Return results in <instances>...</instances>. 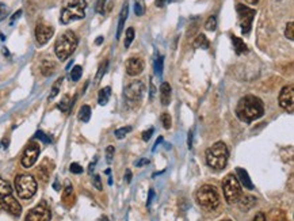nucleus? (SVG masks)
I'll use <instances>...</instances> for the list:
<instances>
[{"label": "nucleus", "instance_id": "obj_1", "mask_svg": "<svg viewBox=\"0 0 294 221\" xmlns=\"http://www.w3.org/2000/svg\"><path fill=\"white\" fill-rule=\"evenodd\" d=\"M237 117L244 122H251L255 119L260 118L264 114L263 102L254 95H247L238 101L237 108H236Z\"/></svg>", "mask_w": 294, "mask_h": 221}, {"label": "nucleus", "instance_id": "obj_2", "mask_svg": "<svg viewBox=\"0 0 294 221\" xmlns=\"http://www.w3.org/2000/svg\"><path fill=\"white\" fill-rule=\"evenodd\" d=\"M86 0H64L61 5V23L68 25L73 21L83 19L86 16Z\"/></svg>", "mask_w": 294, "mask_h": 221}, {"label": "nucleus", "instance_id": "obj_3", "mask_svg": "<svg viewBox=\"0 0 294 221\" xmlns=\"http://www.w3.org/2000/svg\"><path fill=\"white\" fill-rule=\"evenodd\" d=\"M228 148L223 141H218L210 148L206 149V163L210 168L216 171L224 170L228 163Z\"/></svg>", "mask_w": 294, "mask_h": 221}, {"label": "nucleus", "instance_id": "obj_4", "mask_svg": "<svg viewBox=\"0 0 294 221\" xmlns=\"http://www.w3.org/2000/svg\"><path fill=\"white\" fill-rule=\"evenodd\" d=\"M77 47V37L73 31L68 30L62 33L59 38H57L56 45H55V52L56 56L60 58L61 61L66 60L75 52Z\"/></svg>", "mask_w": 294, "mask_h": 221}, {"label": "nucleus", "instance_id": "obj_5", "mask_svg": "<svg viewBox=\"0 0 294 221\" xmlns=\"http://www.w3.org/2000/svg\"><path fill=\"white\" fill-rule=\"evenodd\" d=\"M195 198H197L198 205L206 211H213L220 205V196L216 187L212 185H203L202 187H199Z\"/></svg>", "mask_w": 294, "mask_h": 221}, {"label": "nucleus", "instance_id": "obj_6", "mask_svg": "<svg viewBox=\"0 0 294 221\" xmlns=\"http://www.w3.org/2000/svg\"><path fill=\"white\" fill-rule=\"evenodd\" d=\"M16 194L22 200H30L37 193V180L33 175L20 174L15 178Z\"/></svg>", "mask_w": 294, "mask_h": 221}, {"label": "nucleus", "instance_id": "obj_7", "mask_svg": "<svg viewBox=\"0 0 294 221\" xmlns=\"http://www.w3.org/2000/svg\"><path fill=\"white\" fill-rule=\"evenodd\" d=\"M223 191L224 198L229 205L237 204V201L241 197V185L238 183L236 175L228 174L225 176V179L223 182Z\"/></svg>", "mask_w": 294, "mask_h": 221}, {"label": "nucleus", "instance_id": "obj_8", "mask_svg": "<svg viewBox=\"0 0 294 221\" xmlns=\"http://www.w3.org/2000/svg\"><path fill=\"white\" fill-rule=\"evenodd\" d=\"M145 93V86L142 82H133L130 83L125 91H123V97L125 101L130 106V108H136V103L141 102L142 97Z\"/></svg>", "mask_w": 294, "mask_h": 221}, {"label": "nucleus", "instance_id": "obj_9", "mask_svg": "<svg viewBox=\"0 0 294 221\" xmlns=\"http://www.w3.org/2000/svg\"><path fill=\"white\" fill-rule=\"evenodd\" d=\"M236 10H237L238 25L241 27V33L248 34L249 30H251V26H252V21L255 18V10L244 4H237Z\"/></svg>", "mask_w": 294, "mask_h": 221}, {"label": "nucleus", "instance_id": "obj_10", "mask_svg": "<svg viewBox=\"0 0 294 221\" xmlns=\"http://www.w3.org/2000/svg\"><path fill=\"white\" fill-rule=\"evenodd\" d=\"M279 106L289 111V113H293L294 111V87L292 84L286 86L281 90L279 93V98H278Z\"/></svg>", "mask_w": 294, "mask_h": 221}, {"label": "nucleus", "instance_id": "obj_11", "mask_svg": "<svg viewBox=\"0 0 294 221\" xmlns=\"http://www.w3.org/2000/svg\"><path fill=\"white\" fill-rule=\"evenodd\" d=\"M52 213L49 211V208L45 202H41L36 208H33L27 216H26V221H51Z\"/></svg>", "mask_w": 294, "mask_h": 221}, {"label": "nucleus", "instance_id": "obj_12", "mask_svg": "<svg viewBox=\"0 0 294 221\" xmlns=\"http://www.w3.org/2000/svg\"><path fill=\"white\" fill-rule=\"evenodd\" d=\"M38 155H40V147L36 143H31L26 147L25 152L22 155V160L20 163L25 168H30L33 166L36 165L37 159H38Z\"/></svg>", "mask_w": 294, "mask_h": 221}, {"label": "nucleus", "instance_id": "obj_13", "mask_svg": "<svg viewBox=\"0 0 294 221\" xmlns=\"http://www.w3.org/2000/svg\"><path fill=\"white\" fill-rule=\"evenodd\" d=\"M0 201H1V208H3L7 213H10L11 216H14V217L20 216V213H22V208H20V204L16 201V198L12 197V194L0 198Z\"/></svg>", "mask_w": 294, "mask_h": 221}, {"label": "nucleus", "instance_id": "obj_14", "mask_svg": "<svg viewBox=\"0 0 294 221\" xmlns=\"http://www.w3.org/2000/svg\"><path fill=\"white\" fill-rule=\"evenodd\" d=\"M55 34V30L52 26L44 25V23H40L37 25L36 27V40L38 42V45H45L46 42H49L52 37Z\"/></svg>", "mask_w": 294, "mask_h": 221}, {"label": "nucleus", "instance_id": "obj_15", "mask_svg": "<svg viewBox=\"0 0 294 221\" xmlns=\"http://www.w3.org/2000/svg\"><path fill=\"white\" fill-rule=\"evenodd\" d=\"M125 68H126L127 75L137 76V75H140L144 71L145 64H144V60L140 58V57H130L126 61V64H125Z\"/></svg>", "mask_w": 294, "mask_h": 221}, {"label": "nucleus", "instance_id": "obj_16", "mask_svg": "<svg viewBox=\"0 0 294 221\" xmlns=\"http://www.w3.org/2000/svg\"><path fill=\"white\" fill-rule=\"evenodd\" d=\"M236 174H237V180L240 185H243L245 189H248V190H252L254 189V185H252V180L249 179L248 176V172L245 170H243V168H236Z\"/></svg>", "mask_w": 294, "mask_h": 221}, {"label": "nucleus", "instance_id": "obj_17", "mask_svg": "<svg viewBox=\"0 0 294 221\" xmlns=\"http://www.w3.org/2000/svg\"><path fill=\"white\" fill-rule=\"evenodd\" d=\"M160 101L163 106H167L171 102V86L168 83H163L160 86Z\"/></svg>", "mask_w": 294, "mask_h": 221}, {"label": "nucleus", "instance_id": "obj_18", "mask_svg": "<svg viewBox=\"0 0 294 221\" xmlns=\"http://www.w3.org/2000/svg\"><path fill=\"white\" fill-rule=\"evenodd\" d=\"M237 204L240 205V209L241 211L248 212L252 206L256 204V198L254 196H241L240 197V200L237 201Z\"/></svg>", "mask_w": 294, "mask_h": 221}, {"label": "nucleus", "instance_id": "obj_19", "mask_svg": "<svg viewBox=\"0 0 294 221\" xmlns=\"http://www.w3.org/2000/svg\"><path fill=\"white\" fill-rule=\"evenodd\" d=\"M113 7V0H97V5H95V10L97 12H99L101 15H105L109 11L112 10Z\"/></svg>", "mask_w": 294, "mask_h": 221}, {"label": "nucleus", "instance_id": "obj_20", "mask_svg": "<svg viewBox=\"0 0 294 221\" xmlns=\"http://www.w3.org/2000/svg\"><path fill=\"white\" fill-rule=\"evenodd\" d=\"M56 62L51 61V60H45L41 64V72L44 76H51L56 71Z\"/></svg>", "mask_w": 294, "mask_h": 221}, {"label": "nucleus", "instance_id": "obj_21", "mask_svg": "<svg viewBox=\"0 0 294 221\" xmlns=\"http://www.w3.org/2000/svg\"><path fill=\"white\" fill-rule=\"evenodd\" d=\"M127 11H129V5L125 4L122 7L121 14H119V21H118V29H117V40L121 37V33L123 30V25H125V22H126L127 18Z\"/></svg>", "mask_w": 294, "mask_h": 221}, {"label": "nucleus", "instance_id": "obj_22", "mask_svg": "<svg viewBox=\"0 0 294 221\" xmlns=\"http://www.w3.org/2000/svg\"><path fill=\"white\" fill-rule=\"evenodd\" d=\"M110 95H112V88L110 87L102 88L101 91H99V95H98V103H99L101 106L107 105L109 99H110Z\"/></svg>", "mask_w": 294, "mask_h": 221}, {"label": "nucleus", "instance_id": "obj_23", "mask_svg": "<svg viewBox=\"0 0 294 221\" xmlns=\"http://www.w3.org/2000/svg\"><path fill=\"white\" fill-rule=\"evenodd\" d=\"M232 42H234V47H235V52H236V55H243V53H247L248 52V48L247 45L244 44V41H241L240 38L237 37L232 36Z\"/></svg>", "mask_w": 294, "mask_h": 221}, {"label": "nucleus", "instance_id": "obj_24", "mask_svg": "<svg viewBox=\"0 0 294 221\" xmlns=\"http://www.w3.org/2000/svg\"><path fill=\"white\" fill-rule=\"evenodd\" d=\"M10 194H12V187H11L10 182H7L0 176V198L10 196Z\"/></svg>", "mask_w": 294, "mask_h": 221}, {"label": "nucleus", "instance_id": "obj_25", "mask_svg": "<svg viewBox=\"0 0 294 221\" xmlns=\"http://www.w3.org/2000/svg\"><path fill=\"white\" fill-rule=\"evenodd\" d=\"M77 118L80 119L81 122H88L90 118H91V109H90V106H87V105L81 106Z\"/></svg>", "mask_w": 294, "mask_h": 221}, {"label": "nucleus", "instance_id": "obj_26", "mask_svg": "<svg viewBox=\"0 0 294 221\" xmlns=\"http://www.w3.org/2000/svg\"><path fill=\"white\" fill-rule=\"evenodd\" d=\"M194 47L201 48V49H209V47H210V42H209V40L206 38V36L199 34V36L195 38V41H194Z\"/></svg>", "mask_w": 294, "mask_h": 221}, {"label": "nucleus", "instance_id": "obj_27", "mask_svg": "<svg viewBox=\"0 0 294 221\" xmlns=\"http://www.w3.org/2000/svg\"><path fill=\"white\" fill-rule=\"evenodd\" d=\"M133 40H134V29H133V27H129L126 30V33H125V41H123V47H125V49H127V48L130 47Z\"/></svg>", "mask_w": 294, "mask_h": 221}, {"label": "nucleus", "instance_id": "obj_28", "mask_svg": "<svg viewBox=\"0 0 294 221\" xmlns=\"http://www.w3.org/2000/svg\"><path fill=\"white\" fill-rule=\"evenodd\" d=\"M57 108L60 109L61 111H64V113H69V110L72 108V103L69 102V97H64L62 101L59 103V106Z\"/></svg>", "mask_w": 294, "mask_h": 221}, {"label": "nucleus", "instance_id": "obj_29", "mask_svg": "<svg viewBox=\"0 0 294 221\" xmlns=\"http://www.w3.org/2000/svg\"><path fill=\"white\" fill-rule=\"evenodd\" d=\"M134 12L137 16H142L145 12V4L144 0H134Z\"/></svg>", "mask_w": 294, "mask_h": 221}, {"label": "nucleus", "instance_id": "obj_30", "mask_svg": "<svg viewBox=\"0 0 294 221\" xmlns=\"http://www.w3.org/2000/svg\"><path fill=\"white\" fill-rule=\"evenodd\" d=\"M61 84H62V77H60V79H59V80H57V82L55 83V84H53V87H52L51 94H49V101H52V99L56 98L57 94L60 93Z\"/></svg>", "mask_w": 294, "mask_h": 221}, {"label": "nucleus", "instance_id": "obj_31", "mask_svg": "<svg viewBox=\"0 0 294 221\" xmlns=\"http://www.w3.org/2000/svg\"><path fill=\"white\" fill-rule=\"evenodd\" d=\"M216 27H217V19H216V16H209L208 21L205 23V29L208 31H214L216 30Z\"/></svg>", "mask_w": 294, "mask_h": 221}, {"label": "nucleus", "instance_id": "obj_32", "mask_svg": "<svg viewBox=\"0 0 294 221\" xmlns=\"http://www.w3.org/2000/svg\"><path fill=\"white\" fill-rule=\"evenodd\" d=\"M81 73H83V68H81L80 65L73 67V69L71 71V79L73 80V82H77V80L81 77Z\"/></svg>", "mask_w": 294, "mask_h": 221}, {"label": "nucleus", "instance_id": "obj_33", "mask_svg": "<svg viewBox=\"0 0 294 221\" xmlns=\"http://www.w3.org/2000/svg\"><path fill=\"white\" fill-rule=\"evenodd\" d=\"M285 36L289 38L290 41L294 40V23L293 22H289L288 26H286V30H285Z\"/></svg>", "mask_w": 294, "mask_h": 221}, {"label": "nucleus", "instance_id": "obj_34", "mask_svg": "<svg viewBox=\"0 0 294 221\" xmlns=\"http://www.w3.org/2000/svg\"><path fill=\"white\" fill-rule=\"evenodd\" d=\"M34 137L38 140H41V141H42V143H45V144H51L52 143L51 137H49V136H46V134L44 133V132H41V130H38V132H37Z\"/></svg>", "mask_w": 294, "mask_h": 221}, {"label": "nucleus", "instance_id": "obj_35", "mask_svg": "<svg viewBox=\"0 0 294 221\" xmlns=\"http://www.w3.org/2000/svg\"><path fill=\"white\" fill-rule=\"evenodd\" d=\"M163 61H164V58L163 57H159L155 62V72H156L157 76H162L163 73Z\"/></svg>", "mask_w": 294, "mask_h": 221}, {"label": "nucleus", "instance_id": "obj_36", "mask_svg": "<svg viewBox=\"0 0 294 221\" xmlns=\"http://www.w3.org/2000/svg\"><path fill=\"white\" fill-rule=\"evenodd\" d=\"M130 130H132V128H130V126L117 129V130H116V137H117V139H119V140L123 139V137H125V136H126V134L129 133Z\"/></svg>", "mask_w": 294, "mask_h": 221}, {"label": "nucleus", "instance_id": "obj_37", "mask_svg": "<svg viewBox=\"0 0 294 221\" xmlns=\"http://www.w3.org/2000/svg\"><path fill=\"white\" fill-rule=\"evenodd\" d=\"M162 122H163V126H164L166 129L171 128V125H173V123H171V115L167 113L162 114Z\"/></svg>", "mask_w": 294, "mask_h": 221}, {"label": "nucleus", "instance_id": "obj_38", "mask_svg": "<svg viewBox=\"0 0 294 221\" xmlns=\"http://www.w3.org/2000/svg\"><path fill=\"white\" fill-rule=\"evenodd\" d=\"M92 183H94V186L97 187L98 190H102V189H103V186H102V182H101V176H99V175H94V178H92Z\"/></svg>", "mask_w": 294, "mask_h": 221}, {"label": "nucleus", "instance_id": "obj_39", "mask_svg": "<svg viewBox=\"0 0 294 221\" xmlns=\"http://www.w3.org/2000/svg\"><path fill=\"white\" fill-rule=\"evenodd\" d=\"M69 170L73 174H81L83 172V168H81V166H79L77 163H72L71 167H69Z\"/></svg>", "mask_w": 294, "mask_h": 221}, {"label": "nucleus", "instance_id": "obj_40", "mask_svg": "<svg viewBox=\"0 0 294 221\" xmlns=\"http://www.w3.org/2000/svg\"><path fill=\"white\" fill-rule=\"evenodd\" d=\"M274 221H289L288 220V217L285 215L284 212H277V215L274 217Z\"/></svg>", "mask_w": 294, "mask_h": 221}, {"label": "nucleus", "instance_id": "obj_41", "mask_svg": "<svg viewBox=\"0 0 294 221\" xmlns=\"http://www.w3.org/2000/svg\"><path fill=\"white\" fill-rule=\"evenodd\" d=\"M5 16H7V7L0 3V21H3Z\"/></svg>", "mask_w": 294, "mask_h": 221}, {"label": "nucleus", "instance_id": "obj_42", "mask_svg": "<svg viewBox=\"0 0 294 221\" xmlns=\"http://www.w3.org/2000/svg\"><path fill=\"white\" fill-rule=\"evenodd\" d=\"M107 64H109V62L105 61V62H103V64H102V65H101V69H99V72H98V75H97V79H98V80H101V76H102V75H103V73L106 72Z\"/></svg>", "mask_w": 294, "mask_h": 221}, {"label": "nucleus", "instance_id": "obj_43", "mask_svg": "<svg viewBox=\"0 0 294 221\" xmlns=\"http://www.w3.org/2000/svg\"><path fill=\"white\" fill-rule=\"evenodd\" d=\"M106 155H107V156H106L107 162L110 163V162H112V159H113V155H114V148H113V147H107Z\"/></svg>", "mask_w": 294, "mask_h": 221}, {"label": "nucleus", "instance_id": "obj_44", "mask_svg": "<svg viewBox=\"0 0 294 221\" xmlns=\"http://www.w3.org/2000/svg\"><path fill=\"white\" fill-rule=\"evenodd\" d=\"M152 133H153V128L148 129L147 132H144V134H142V140H144V141H148V140L151 139Z\"/></svg>", "mask_w": 294, "mask_h": 221}, {"label": "nucleus", "instance_id": "obj_45", "mask_svg": "<svg viewBox=\"0 0 294 221\" xmlns=\"http://www.w3.org/2000/svg\"><path fill=\"white\" fill-rule=\"evenodd\" d=\"M20 14H22V10H18L15 12V14L12 15V18H11V21H10V25L11 26H12V25H14V23H15V21H18V19H19Z\"/></svg>", "mask_w": 294, "mask_h": 221}, {"label": "nucleus", "instance_id": "obj_46", "mask_svg": "<svg viewBox=\"0 0 294 221\" xmlns=\"http://www.w3.org/2000/svg\"><path fill=\"white\" fill-rule=\"evenodd\" d=\"M252 221H266V216H264L263 213H258V215L254 217V220Z\"/></svg>", "mask_w": 294, "mask_h": 221}, {"label": "nucleus", "instance_id": "obj_47", "mask_svg": "<svg viewBox=\"0 0 294 221\" xmlns=\"http://www.w3.org/2000/svg\"><path fill=\"white\" fill-rule=\"evenodd\" d=\"M166 3H167L166 0H156V7H160V8H162V7L166 5Z\"/></svg>", "mask_w": 294, "mask_h": 221}, {"label": "nucleus", "instance_id": "obj_48", "mask_svg": "<svg viewBox=\"0 0 294 221\" xmlns=\"http://www.w3.org/2000/svg\"><path fill=\"white\" fill-rule=\"evenodd\" d=\"M148 163H149V160H148V159H142V160H140V162H138V163H137V167H142V166L148 165Z\"/></svg>", "mask_w": 294, "mask_h": 221}, {"label": "nucleus", "instance_id": "obj_49", "mask_svg": "<svg viewBox=\"0 0 294 221\" xmlns=\"http://www.w3.org/2000/svg\"><path fill=\"white\" fill-rule=\"evenodd\" d=\"M130 179H132V172L127 170L126 171V180H127V182H130Z\"/></svg>", "mask_w": 294, "mask_h": 221}, {"label": "nucleus", "instance_id": "obj_50", "mask_svg": "<svg viewBox=\"0 0 294 221\" xmlns=\"http://www.w3.org/2000/svg\"><path fill=\"white\" fill-rule=\"evenodd\" d=\"M245 1H247V3H249V4H256L259 0H245Z\"/></svg>", "mask_w": 294, "mask_h": 221}, {"label": "nucleus", "instance_id": "obj_51", "mask_svg": "<svg viewBox=\"0 0 294 221\" xmlns=\"http://www.w3.org/2000/svg\"><path fill=\"white\" fill-rule=\"evenodd\" d=\"M102 41H103V38L101 37V38H98V40H97V44H101Z\"/></svg>", "mask_w": 294, "mask_h": 221}, {"label": "nucleus", "instance_id": "obj_52", "mask_svg": "<svg viewBox=\"0 0 294 221\" xmlns=\"http://www.w3.org/2000/svg\"><path fill=\"white\" fill-rule=\"evenodd\" d=\"M0 209H3V208H1V201H0Z\"/></svg>", "mask_w": 294, "mask_h": 221}, {"label": "nucleus", "instance_id": "obj_53", "mask_svg": "<svg viewBox=\"0 0 294 221\" xmlns=\"http://www.w3.org/2000/svg\"><path fill=\"white\" fill-rule=\"evenodd\" d=\"M223 221H232V220H228V219H225V220H223Z\"/></svg>", "mask_w": 294, "mask_h": 221}]
</instances>
